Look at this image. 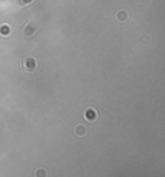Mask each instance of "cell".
Wrapping results in <instances>:
<instances>
[{"label": "cell", "instance_id": "3", "mask_svg": "<svg viewBox=\"0 0 165 177\" xmlns=\"http://www.w3.org/2000/svg\"><path fill=\"white\" fill-rule=\"evenodd\" d=\"M83 116H84V119H85V121H89V122H96L97 118H99V113H97V110L94 109V108L89 106V108H85V109H84Z\"/></svg>", "mask_w": 165, "mask_h": 177}, {"label": "cell", "instance_id": "8", "mask_svg": "<svg viewBox=\"0 0 165 177\" xmlns=\"http://www.w3.org/2000/svg\"><path fill=\"white\" fill-rule=\"evenodd\" d=\"M35 176L38 177V176H42V177H45L47 176V171H45V170L44 169H38L36 170V171H35Z\"/></svg>", "mask_w": 165, "mask_h": 177}, {"label": "cell", "instance_id": "7", "mask_svg": "<svg viewBox=\"0 0 165 177\" xmlns=\"http://www.w3.org/2000/svg\"><path fill=\"white\" fill-rule=\"evenodd\" d=\"M34 2H35V0H17V3L21 4V6H23V7H26V6H30Z\"/></svg>", "mask_w": 165, "mask_h": 177}, {"label": "cell", "instance_id": "1", "mask_svg": "<svg viewBox=\"0 0 165 177\" xmlns=\"http://www.w3.org/2000/svg\"><path fill=\"white\" fill-rule=\"evenodd\" d=\"M23 68H25L26 73H35L38 70V60L35 58V57H28V58L23 60Z\"/></svg>", "mask_w": 165, "mask_h": 177}, {"label": "cell", "instance_id": "4", "mask_svg": "<svg viewBox=\"0 0 165 177\" xmlns=\"http://www.w3.org/2000/svg\"><path fill=\"white\" fill-rule=\"evenodd\" d=\"M74 135H76L77 138H84L85 135H87V128L84 127V125H81V123H78V125H76V127H74Z\"/></svg>", "mask_w": 165, "mask_h": 177}, {"label": "cell", "instance_id": "2", "mask_svg": "<svg viewBox=\"0 0 165 177\" xmlns=\"http://www.w3.org/2000/svg\"><path fill=\"white\" fill-rule=\"evenodd\" d=\"M36 34H38V26L35 25V23L29 22V23H26L23 26V36L25 38H34Z\"/></svg>", "mask_w": 165, "mask_h": 177}, {"label": "cell", "instance_id": "5", "mask_svg": "<svg viewBox=\"0 0 165 177\" xmlns=\"http://www.w3.org/2000/svg\"><path fill=\"white\" fill-rule=\"evenodd\" d=\"M116 19H117L120 23H125V22L129 21V12L126 9H119L116 12Z\"/></svg>", "mask_w": 165, "mask_h": 177}, {"label": "cell", "instance_id": "6", "mask_svg": "<svg viewBox=\"0 0 165 177\" xmlns=\"http://www.w3.org/2000/svg\"><path fill=\"white\" fill-rule=\"evenodd\" d=\"M12 34V28L9 23H0V36H3V38H7L10 36Z\"/></svg>", "mask_w": 165, "mask_h": 177}]
</instances>
